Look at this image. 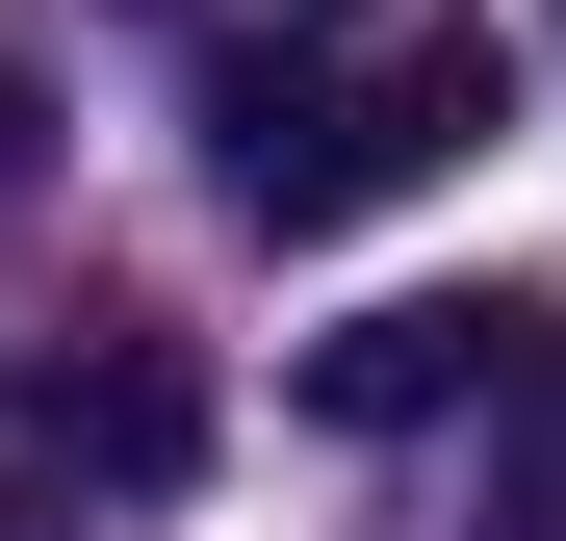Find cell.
Returning <instances> with one entry per match:
<instances>
[{
  "label": "cell",
  "instance_id": "1",
  "mask_svg": "<svg viewBox=\"0 0 566 541\" xmlns=\"http://www.w3.org/2000/svg\"><path fill=\"white\" fill-rule=\"evenodd\" d=\"M463 129H515V27H438V52H387V77H335L310 27L283 52H207V180L258 232H360L387 180H438Z\"/></svg>",
  "mask_w": 566,
  "mask_h": 541
},
{
  "label": "cell",
  "instance_id": "2",
  "mask_svg": "<svg viewBox=\"0 0 566 541\" xmlns=\"http://www.w3.org/2000/svg\"><path fill=\"white\" fill-rule=\"evenodd\" d=\"M515 361H541V310H515V284H412V310L310 335V413H335V438H438V413H490Z\"/></svg>",
  "mask_w": 566,
  "mask_h": 541
},
{
  "label": "cell",
  "instance_id": "3",
  "mask_svg": "<svg viewBox=\"0 0 566 541\" xmlns=\"http://www.w3.org/2000/svg\"><path fill=\"white\" fill-rule=\"evenodd\" d=\"M27 438H52V465H104V490H180V465H207V361H180L155 310H77L52 387H27Z\"/></svg>",
  "mask_w": 566,
  "mask_h": 541
},
{
  "label": "cell",
  "instance_id": "4",
  "mask_svg": "<svg viewBox=\"0 0 566 541\" xmlns=\"http://www.w3.org/2000/svg\"><path fill=\"white\" fill-rule=\"evenodd\" d=\"M463 541H566V310H541V361L490 387V465H463Z\"/></svg>",
  "mask_w": 566,
  "mask_h": 541
},
{
  "label": "cell",
  "instance_id": "5",
  "mask_svg": "<svg viewBox=\"0 0 566 541\" xmlns=\"http://www.w3.org/2000/svg\"><path fill=\"white\" fill-rule=\"evenodd\" d=\"M283 27H335V0H283Z\"/></svg>",
  "mask_w": 566,
  "mask_h": 541
}]
</instances>
